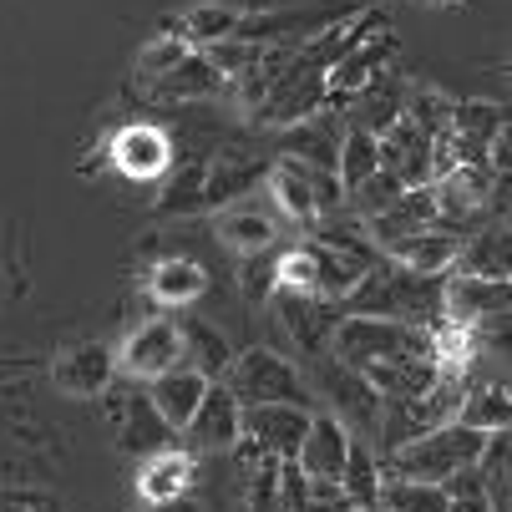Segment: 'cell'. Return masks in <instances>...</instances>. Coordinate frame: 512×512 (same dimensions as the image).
Returning <instances> with one entry per match:
<instances>
[{
  "label": "cell",
  "instance_id": "cell-1",
  "mask_svg": "<svg viewBox=\"0 0 512 512\" xmlns=\"http://www.w3.org/2000/svg\"><path fill=\"white\" fill-rule=\"evenodd\" d=\"M264 173H269V163L254 158L249 148H213V153H198V158L178 163V173L168 178V188H163V198L153 208L163 218L234 208V198L249 193Z\"/></svg>",
  "mask_w": 512,
  "mask_h": 512
},
{
  "label": "cell",
  "instance_id": "cell-2",
  "mask_svg": "<svg viewBox=\"0 0 512 512\" xmlns=\"http://www.w3.org/2000/svg\"><path fill=\"white\" fill-rule=\"evenodd\" d=\"M396 51H401V41H396V31L386 26V16L365 6V11L355 16V31H350L345 51H340V56L330 61V71H325V107L340 112L345 102H355L365 87L381 77V71H391Z\"/></svg>",
  "mask_w": 512,
  "mask_h": 512
},
{
  "label": "cell",
  "instance_id": "cell-3",
  "mask_svg": "<svg viewBox=\"0 0 512 512\" xmlns=\"http://www.w3.org/2000/svg\"><path fill=\"white\" fill-rule=\"evenodd\" d=\"M487 436L492 431H472L462 421H447V426H436L426 436H411L406 447H396L386 457V477H406V482H431V487H447L452 477L472 472L482 447H487Z\"/></svg>",
  "mask_w": 512,
  "mask_h": 512
},
{
  "label": "cell",
  "instance_id": "cell-4",
  "mask_svg": "<svg viewBox=\"0 0 512 512\" xmlns=\"http://www.w3.org/2000/svg\"><path fill=\"white\" fill-rule=\"evenodd\" d=\"M264 193L274 198V213L295 229H315L325 224L330 213L345 208V193H340V178L330 168H315V163H300V158H274L269 173H264Z\"/></svg>",
  "mask_w": 512,
  "mask_h": 512
},
{
  "label": "cell",
  "instance_id": "cell-5",
  "mask_svg": "<svg viewBox=\"0 0 512 512\" xmlns=\"http://www.w3.org/2000/svg\"><path fill=\"white\" fill-rule=\"evenodd\" d=\"M218 386H224L239 406H305V411H315V396L305 391V376L269 345L239 350Z\"/></svg>",
  "mask_w": 512,
  "mask_h": 512
},
{
  "label": "cell",
  "instance_id": "cell-6",
  "mask_svg": "<svg viewBox=\"0 0 512 512\" xmlns=\"http://www.w3.org/2000/svg\"><path fill=\"white\" fill-rule=\"evenodd\" d=\"M502 188H507V178H492L482 163H457L452 173H442V178L426 183L436 224L452 229V234H462V239L487 224L492 208H502Z\"/></svg>",
  "mask_w": 512,
  "mask_h": 512
},
{
  "label": "cell",
  "instance_id": "cell-7",
  "mask_svg": "<svg viewBox=\"0 0 512 512\" xmlns=\"http://www.w3.org/2000/svg\"><path fill=\"white\" fill-rule=\"evenodd\" d=\"M173 137L158 122H122L107 142V163L127 178V183H158L173 168Z\"/></svg>",
  "mask_w": 512,
  "mask_h": 512
},
{
  "label": "cell",
  "instance_id": "cell-8",
  "mask_svg": "<svg viewBox=\"0 0 512 512\" xmlns=\"http://www.w3.org/2000/svg\"><path fill=\"white\" fill-rule=\"evenodd\" d=\"M112 355H117V376H132V381L163 376L168 365L183 360L173 315H148V320H137V325L122 335V345H112Z\"/></svg>",
  "mask_w": 512,
  "mask_h": 512
},
{
  "label": "cell",
  "instance_id": "cell-9",
  "mask_svg": "<svg viewBox=\"0 0 512 512\" xmlns=\"http://www.w3.org/2000/svg\"><path fill=\"white\" fill-rule=\"evenodd\" d=\"M107 421H112V431H117V452H127V457H137V462L178 442V436L163 426V416L153 411V401L142 396V391L117 386V381H112V391H107Z\"/></svg>",
  "mask_w": 512,
  "mask_h": 512
},
{
  "label": "cell",
  "instance_id": "cell-10",
  "mask_svg": "<svg viewBox=\"0 0 512 512\" xmlns=\"http://www.w3.org/2000/svg\"><path fill=\"white\" fill-rule=\"evenodd\" d=\"M51 381L61 396H107L112 381H117V355L107 340H82V345H66L56 360H51Z\"/></svg>",
  "mask_w": 512,
  "mask_h": 512
},
{
  "label": "cell",
  "instance_id": "cell-11",
  "mask_svg": "<svg viewBox=\"0 0 512 512\" xmlns=\"http://www.w3.org/2000/svg\"><path fill=\"white\" fill-rule=\"evenodd\" d=\"M178 436H188V452H193V457L234 452V442L244 436V406H239L224 386H218V381H208V391H203L193 421H188Z\"/></svg>",
  "mask_w": 512,
  "mask_h": 512
},
{
  "label": "cell",
  "instance_id": "cell-12",
  "mask_svg": "<svg viewBox=\"0 0 512 512\" xmlns=\"http://www.w3.org/2000/svg\"><path fill=\"white\" fill-rule=\"evenodd\" d=\"M512 305V284L507 279H472V274H447L442 279V315L462 320V325H487V320H507Z\"/></svg>",
  "mask_w": 512,
  "mask_h": 512
},
{
  "label": "cell",
  "instance_id": "cell-13",
  "mask_svg": "<svg viewBox=\"0 0 512 512\" xmlns=\"http://www.w3.org/2000/svg\"><path fill=\"white\" fill-rule=\"evenodd\" d=\"M153 102H168V107H188V102H208V97H229V87H224V77L213 71V61H208V51H188V56H178L163 77H153L148 87Z\"/></svg>",
  "mask_w": 512,
  "mask_h": 512
},
{
  "label": "cell",
  "instance_id": "cell-14",
  "mask_svg": "<svg viewBox=\"0 0 512 512\" xmlns=\"http://www.w3.org/2000/svg\"><path fill=\"white\" fill-rule=\"evenodd\" d=\"M325 391H330V416H335L350 436L360 431V442H365V436L381 431V406H386V401L365 386L355 371H345L340 360H325Z\"/></svg>",
  "mask_w": 512,
  "mask_h": 512
},
{
  "label": "cell",
  "instance_id": "cell-15",
  "mask_svg": "<svg viewBox=\"0 0 512 512\" xmlns=\"http://www.w3.org/2000/svg\"><path fill=\"white\" fill-rule=\"evenodd\" d=\"M457 254H462V234H452V229H442V224L381 244V259H391V264H401V269H411V274H426V279L452 274Z\"/></svg>",
  "mask_w": 512,
  "mask_h": 512
},
{
  "label": "cell",
  "instance_id": "cell-16",
  "mask_svg": "<svg viewBox=\"0 0 512 512\" xmlns=\"http://www.w3.org/2000/svg\"><path fill=\"white\" fill-rule=\"evenodd\" d=\"M305 431H310L305 406H244V436L279 462H295Z\"/></svg>",
  "mask_w": 512,
  "mask_h": 512
},
{
  "label": "cell",
  "instance_id": "cell-17",
  "mask_svg": "<svg viewBox=\"0 0 512 512\" xmlns=\"http://www.w3.org/2000/svg\"><path fill=\"white\" fill-rule=\"evenodd\" d=\"M345 452H350V431L330 411H310V431L295 452V467L305 472V482H340Z\"/></svg>",
  "mask_w": 512,
  "mask_h": 512
},
{
  "label": "cell",
  "instance_id": "cell-18",
  "mask_svg": "<svg viewBox=\"0 0 512 512\" xmlns=\"http://www.w3.org/2000/svg\"><path fill=\"white\" fill-rule=\"evenodd\" d=\"M376 148H381V168L396 173L406 188H426L431 183V142L406 117H391L376 132Z\"/></svg>",
  "mask_w": 512,
  "mask_h": 512
},
{
  "label": "cell",
  "instance_id": "cell-19",
  "mask_svg": "<svg viewBox=\"0 0 512 512\" xmlns=\"http://www.w3.org/2000/svg\"><path fill=\"white\" fill-rule=\"evenodd\" d=\"M142 386H148L142 396L153 401V411L163 416V426H168L173 436L193 421V411H198V401H203V391H208V381L193 371V365H183V360H178V365H168L163 376L142 381Z\"/></svg>",
  "mask_w": 512,
  "mask_h": 512
},
{
  "label": "cell",
  "instance_id": "cell-20",
  "mask_svg": "<svg viewBox=\"0 0 512 512\" xmlns=\"http://www.w3.org/2000/svg\"><path fill=\"white\" fill-rule=\"evenodd\" d=\"M173 325H178L183 365H193V371H198L203 381H224L229 360H234V345H229V335L218 330V325H208L203 315H193V310L173 315Z\"/></svg>",
  "mask_w": 512,
  "mask_h": 512
},
{
  "label": "cell",
  "instance_id": "cell-21",
  "mask_svg": "<svg viewBox=\"0 0 512 512\" xmlns=\"http://www.w3.org/2000/svg\"><path fill=\"white\" fill-rule=\"evenodd\" d=\"M193 477H198V457L188 447H163L153 457L137 462V497L142 502H168V497H183L193 492Z\"/></svg>",
  "mask_w": 512,
  "mask_h": 512
},
{
  "label": "cell",
  "instance_id": "cell-22",
  "mask_svg": "<svg viewBox=\"0 0 512 512\" xmlns=\"http://www.w3.org/2000/svg\"><path fill=\"white\" fill-rule=\"evenodd\" d=\"M274 310H279L284 330L295 335L300 350H310V355H325V350H330V330L340 325V310H335V305L310 300V295H284V289H274Z\"/></svg>",
  "mask_w": 512,
  "mask_h": 512
},
{
  "label": "cell",
  "instance_id": "cell-23",
  "mask_svg": "<svg viewBox=\"0 0 512 512\" xmlns=\"http://www.w3.org/2000/svg\"><path fill=\"white\" fill-rule=\"evenodd\" d=\"M452 274H472V279H512V234L502 218L472 229L462 239V254L452 264Z\"/></svg>",
  "mask_w": 512,
  "mask_h": 512
},
{
  "label": "cell",
  "instance_id": "cell-24",
  "mask_svg": "<svg viewBox=\"0 0 512 512\" xmlns=\"http://www.w3.org/2000/svg\"><path fill=\"white\" fill-rule=\"evenodd\" d=\"M208 289V269L188 254H173V259H158L148 269V300L158 310H188L198 295Z\"/></svg>",
  "mask_w": 512,
  "mask_h": 512
},
{
  "label": "cell",
  "instance_id": "cell-25",
  "mask_svg": "<svg viewBox=\"0 0 512 512\" xmlns=\"http://www.w3.org/2000/svg\"><path fill=\"white\" fill-rule=\"evenodd\" d=\"M239 16H244V11H234L229 0H193L188 11H178V16L163 21V31H173V36H183L188 46L208 51V46H218V41H234Z\"/></svg>",
  "mask_w": 512,
  "mask_h": 512
},
{
  "label": "cell",
  "instance_id": "cell-26",
  "mask_svg": "<svg viewBox=\"0 0 512 512\" xmlns=\"http://www.w3.org/2000/svg\"><path fill=\"white\" fill-rule=\"evenodd\" d=\"M340 497L350 502V512H376V492H381V457L371 442L350 436V452H345V467H340Z\"/></svg>",
  "mask_w": 512,
  "mask_h": 512
},
{
  "label": "cell",
  "instance_id": "cell-27",
  "mask_svg": "<svg viewBox=\"0 0 512 512\" xmlns=\"http://www.w3.org/2000/svg\"><path fill=\"white\" fill-rule=\"evenodd\" d=\"M274 239H279V224L269 213H259V208H218V244H224L234 259L274 249Z\"/></svg>",
  "mask_w": 512,
  "mask_h": 512
},
{
  "label": "cell",
  "instance_id": "cell-28",
  "mask_svg": "<svg viewBox=\"0 0 512 512\" xmlns=\"http://www.w3.org/2000/svg\"><path fill=\"white\" fill-rule=\"evenodd\" d=\"M381 168V148H376V132L371 127H340V148H335V178H340V193L360 188L365 178H371Z\"/></svg>",
  "mask_w": 512,
  "mask_h": 512
},
{
  "label": "cell",
  "instance_id": "cell-29",
  "mask_svg": "<svg viewBox=\"0 0 512 512\" xmlns=\"http://www.w3.org/2000/svg\"><path fill=\"white\" fill-rule=\"evenodd\" d=\"M457 421L472 426V431H507V426H512L507 386H502V381H467V396H462Z\"/></svg>",
  "mask_w": 512,
  "mask_h": 512
},
{
  "label": "cell",
  "instance_id": "cell-30",
  "mask_svg": "<svg viewBox=\"0 0 512 512\" xmlns=\"http://www.w3.org/2000/svg\"><path fill=\"white\" fill-rule=\"evenodd\" d=\"M376 512H447V487L406 482V477H386V472H381Z\"/></svg>",
  "mask_w": 512,
  "mask_h": 512
},
{
  "label": "cell",
  "instance_id": "cell-31",
  "mask_svg": "<svg viewBox=\"0 0 512 512\" xmlns=\"http://www.w3.org/2000/svg\"><path fill=\"white\" fill-rule=\"evenodd\" d=\"M401 193H406V183H401L396 173L376 168V173L365 178L360 188H350V193H345V203H350V208L360 213V224H371V218H381V213H386V208H391V203H396Z\"/></svg>",
  "mask_w": 512,
  "mask_h": 512
},
{
  "label": "cell",
  "instance_id": "cell-32",
  "mask_svg": "<svg viewBox=\"0 0 512 512\" xmlns=\"http://www.w3.org/2000/svg\"><path fill=\"white\" fill-rule=\"evenodd\" d=\"M274 289H284V295H310V300H320V295H315V259H310L305 244H300V249H284V254L274 259Z\"/></svg>",
  "mask_w": 512,
  "mask_h": 512
},
{
  "label": "cell",
  "instance_id": "cell-33",
  "mask_svg": "<svg viewBox=\"0 0 512 512\" xmlns=\"http://www.w3.org/2000/svg\"><path fill=\"white\" fill-rule=\"evenodd\" d=\"M193 46L183 41V36H173V31H158L148 46L137 51V87H148L153 77H163V71L178 61V56H188Z\"/></svg>",
  "mask_w": 512,
  "mask_h": 512
},
{
  "label": "cell",
  "instance_id": "cell-34",
  "mask_svg": "<svg viewBox=\"0 0 512 512\" xmlns=\"http://www.w3.org/2000/svg\"><path fill=\"white\" fill-rule=\"evenodd\" d=\"M274 249H259V254H244L239 259V295L249 305H269L274 300Z\"/></svg>",
  "mask_w": 512,
  "mask_h": 512
},
{
  "label": "cell",
  "instance_id": "cell-35",
  "mask_svg": "<svg viewBox=\"0 0 512 512\" xmlns=\"http://www.w3.org/2000/svg\"><path fill=\"white\" fill-rule=\"evenodd\" d=\"M142 512H203V502L193 492H183V497H168V502H142Z\"/></svg>",
  "mask_w": 512,
  "mask_h": 512
},
{
  "label": "cell",
  "instance_id": "cell-36",
  "mask_svg": "<svg viewBox=\"0 0 512 512\" xmlns=\"http://www.w3.org/2000/svg\"><path fill=\"white\" fill-rule=\"evenodd\" d=\"M436 6H457V0H436Z\"/></svg>",
  "mask_w": 512,
  "mask_h": 512
}]
</instances>
